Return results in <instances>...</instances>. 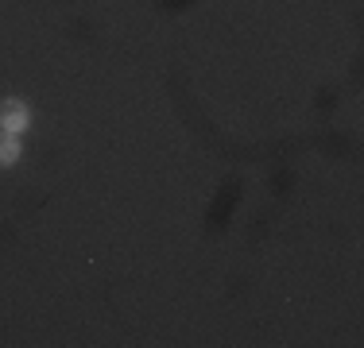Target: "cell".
<instances>
[{"mask_svg": "<svg viewBox=\"0 0 364 348\" xmlns=\"http://www.w3.org/2000/svg\"><path fill=\"white\" fill-rule=\"evenodd\" d=\"M0 128H4V132H23V128H28V104L23 101L0 104Z\"/></svg>", "mask_w": 364, "mask_h": 348, "instance_id": "6da1fadb", "label": "cell"}, {"mask_svg": "<svg viewBox=\"0 0 364 348\" xmlns=\"http://www.w3.org/2000/svg\"><path fill=\"white\" fill-rule=\"evenodd\" d=\"M16 159H20V139H16V132L0 128V167H12Z\"/></svg>", "mask_w": 364, "mask_h": 348, "instance_id": "7a4b0ae2", "label": "cell"}]
</instances>
